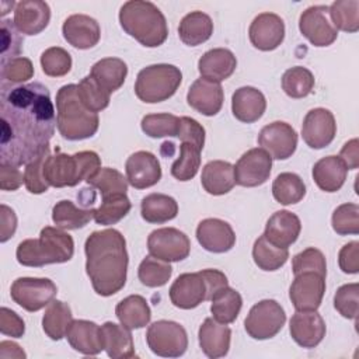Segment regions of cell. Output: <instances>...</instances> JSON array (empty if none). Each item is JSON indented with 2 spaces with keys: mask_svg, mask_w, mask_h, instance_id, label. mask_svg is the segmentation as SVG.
<instances>
[{
  "mask_svg": "<svg viewBox=\"0 0 359 359\" xmlns=\"http://www.w3.org/2000/svg\"><path fill=\"white\" fill-rule=\"evenodd\" d=\"M313 180L324 192H337L345 184L348 168L339 156H327L313 165Z\"/></svg>",
  "mask_w": 359,
  "mask_h": 359,
  "instance_id": "31",
  "label": "cell"
},
{
  "mask_svg": "<svg viewBox=\"0 0 359 359\" xmlns=\"http://www.w3.org/2000/svg\"><path fill=\"white\" fill-rule=\"evenodd\" d=\"M338 264L341 271L345 273L359 272V243L358 241H351L339 250Z\"/></svg>",
  "mask_w": 359,
  "mask_h": 359,
  "instance_id": "59",
  "label": "cell"
},
{
  "mask_svg": "<svg viewBox=\"0 0 359 359\" xmlns=\"http://www.w3.org/2000/svg\"><path fill=\"white\" fill-rule=\"evenodd\" d=\"M0 163L22 165L50 150L56 115L49 90L38 83L1 84Z\"/></svg>",
  "mask_w": 359,
  "mask_h": 359,
  "instance_id": "1",
  "label": "cell"
},
{
  "mask_svg": "<svg viewBox=\"0 0 359 359\" xmlns=\"http://www.w3.org/2000/svg\"><path fill=\"white\" fill-rule=\"evenodd\" d=\"M182 81L181 70L168 63L143 67L135 81L136 97L147 104H157L171 98Z\"/></svg>",
  "mask_w": 359,
  "mask_h": 359,
  "instance_id": "7",
  "label": "cell"
},
{
  "mask_svg": "<svg viewBox=\"0 0 359 359\" xmlns=\"http://www.w3.org/2000/svg\"><path fill=\"white\" fill-rule=\"evenodd\" d=\"M248 36L254 48L264 52L273 50L285 39V22L275 13H261L250 24Z\"/></svg>",
  "mask_w": 359,
  "mask_h": 359,
  "instance_id": "17",
  "label": "cell"
},
{
  "mask_svg": "<svg viewBox=\"0 0 359 359\" xmlns=\"http://www.w3.org/2000/svg\"><path fill=\"white\" fill-rule=\"evenodd\" d=\"M266 109L264 94L251 86L237 88L231 97V111L236 119L244 123L257 122Z\"/></svg>",
  "mask_w": 359,
  "mask_h": 359,
  "instance_id": "28",
  "label": "cell"
},
{
  "mask_svg": "<svg viewBox=\"0 0 359 359\" xmlns=\"http://www.w3.org/2000/svg\"><path fill=\"white\" fill-rule=\"evenodd\" d=\"M32 76L34 66L28 57L17 56L1 62V84H21L32 79Z\"/></svg>",
  "mask_w": 359,
  "mask_h": 359,
  "instance_id": "52",
  "label": "cell"
},
{
  "mask_svg": "<svg viewBox=\"0 0 359 359\" xmlns=\"http://www.w3.org/2000/svg\"><path fill=\"white\" fill-rule=\"evenodd\" d=\"M0 356L3 359L6 358H18V359H24L27 355L25 352L20 348V345H17L15 342L11 341H1L0 342Z\"/></svg>",
  "mask_w": 359,
  "mask_h": 359,
  "instance_id": "64",
  "label": "cell"
},
{
  "mask_svg": "<svg viewBox=\"0 0 359 359\" xmlns=\"http://www.w3.org/2000/svg\"><path fill=\"white\" fill-rule=\"evenodd\" d=\"M0 332L13 338H21L25 332L24 320L7 307L0 309Z\"/></svg>",
  "mask_w": 359,
  "mask_h": 359,
  "instance_id": "58",
  "label": "cell"
},
{
  "mask_svg": "<svg viewBox=\"0 0 359 359\" xmlns=\"http://www.w3.org/2000/svg\"><path fill=\"white\" fill-rule=\"evenodd\" d=\"M299 29L314 46H330L338 36L337 28L328 17V6H310L299 18Z\"/></svg>",
  "mask_w": 359,
  "mask_h": 359,
  "instance_id": "13",
  "label": "cell"
},
{
  "mask_svg": "<svg viewBox=\"0 0 359 359\" xmlns=\"http://www.w3.org/2000/svg\"><path fill=\"white\" fill-rule=\"evenodd\" d=\"M50 150L42 153L39 157H36L35 160H32L31 163H28L25 165V171H24V185L28 189V192L39 195L43 194L49 189V184L45 180V174H43V164L46 157L50 154Z\"/></svg>",
  "mask_w": 359,
  "mask_h": 359,
  "instance_id": "54",
  "label": "cell"
},
{
  "mask_svg": "<svg viewBox=\"0 0 359 359\" xmlns=\"http://www.w3.org/2000/svg\"><path fill=\"white\" fill-rule=\"evenodd\" d=\"M289 331L293 341L302 348H316L325 337V323L314 311H296L289 321Z\"/></svg>",
  "mask_w": 359,
  "mask_h": 359,
  "instance_id": "21",
  "label": "cell"
},
{
  "mask_svg": "<svg viewBox=\"0 0 359 359\" xmlns=\"http://www.w3.org/2000/svg\"><path fill=\"white\" fill-rule=\"evenodd\" d=\"M325 293V276L306 271L294 275L289 287V299L296 311H314L321 306Z\"/></svg>",
  "mask_w": 359,
  "mask_h": 359,
  "instance_id": "12",
  "label": "cell"
},
{
  "mask_svg": "<svg viewBox=\"0 0 359 359\" xmlns=\"http://www.w3.org/2000/svg\"><path fill=\"white\" fill-rule=\"evenodd\" d=\"M100 328L102 346L109 358L129 359L136 356L133 338L129 328L112 321L104 323Z\"/></svg>",
  "mask_w": 359,
  "mask_h": 359,
  "instance_id": "30",
  "label": "cell"
},
{
  "mask_svg": "<svg viewBox=\"0 0 359 359\" xmlns=\"http://www.w3.org/2000/svg\"><path fill=\"white\" fill-rule=\"evenodd\" d=\"M198 338L202 352L208 358L217 359L229 353L231 330L227 324H222L213 317H208L199 327Z\"/></svg>",
  "mask_w": 359,
  "mask_h": 359,
  "instance_id": "25",
  "label": "cell"
},
{
  "mask_svg": "<svg viewBox=\"0 0 359 359\" xmlns=\"http://www.w3.org/2000/svg\"><path fill=\"white\" fill-rule=\"evenodd\" d=\"M94 208L83 209L72 201H59L52 209V220L56 227L63 230H77L84 227L94 219Z\"/></svg>",
  "mask_w": 359,
  "mask_h": 359,
  "instance_id": "39",
  "label": "cell"
},
{
  "mask_svg": "<svg viewBox=\"0 0 359 359\" xmlns=\"http://www.w3.org/2000/svg\"><path fill=\"white\" fill-rule=\"evenodd\" d=\"M171 275H172V268L170 262L161 261L151 255L146 257L137 268L139 280L142 282V285L147 287L164 286L170 280Z\"/></svg>",
  "mask_w": 359,
  "mask_h": 359,
  "instance_id": "45",
  "label": "cell"
},
{
  "mask_svg": "<svg viewBox=\"0 0 359 359\" xmlns=\"http://www.w3.org/2000/svg\"><path fill=\"white\" fill-rule=\"evenodd\" d=\"M199 272L203 276L208 286V300H210L217 290L229 285L227 276L219 269H202Z\"/></svg>",
  "mask_w": 359,
  "mask_h": 359,
  "instance_id": "61",
  "label": "cell"
},
{
  "mask_svg": "<svg viewBox=\"0 0 359 359\" xmlns=\"http://www.w3.org/2000/svg\"><path fill=\"white\" fill-rule=\"evenodd\" d=\"M258 144L275 160L289 158L297 147V133L286 122L275 121L265 125L258 135Z\"/></svg>",
  "mask_w": 359,
  "mask_h": 359,
  "instance_id": "15",
  "label": "cell"
},
{
  "mask_svg": "<svg viewBox=\"0 0 359 359\" xmlns=\"http://www.w3.org/2000/svg\"><path fill=\"white\" fill-rule=\"evenodd\" d=\"M282 88L290 98H304L314 88V76L303 66L290 67L282 76Z\"/></svg>",
  "mask_w": 359,
  "mask_h": 359,
  "instance_id": "44",
  "label": "cell"
},
{
  "mask_svg": "<svg viewBox=\"0 0 359 359\" xmlns=\"http://www.w3.org/2000/svg\"><path fill=\"white\" fill-rule=\"evenodd\" d=\"M126 180L136 189H144L156 185L161 178L158 158L146 150L130 154L125 163Z\"/></svg>",
  "mask_w": 359,
  "mask_h": 359,
  "instance_id": "19",
  "label": "cell"
},
{
  "mask_svg": "<svg viewBox=\"0 0 359 359\" xmlns=\"http://www.w3.org/2000/svg\"><path fill=\"white\" fill-rule=\"evenodd\" d=\"M0 219H1V233H0V241L6 243L8 238H11L17 229V216L11 208L1 203L0 206Z\"/></svg>",
  "mask_w": 359,
  "mask_h": 359,
  "instance_id": "62",
  "label": "cell"
},
{
  "mask_svg": "<svg viewBox=\"0 0 359 359\" xmlns=\"http://www.w3.org/2000/svg\"><path fill=\"white\" fill-rule=\"evenodd\" d=\"M41 66L46 76L62 77L66 76L72 69V56L66 49L60 46H52L42 52Z\"/></svg>",
  "mask_w": 359,
  "mask_h": 359,
  "instance_id": "50",
  "label": "cell"
},
{
  "mask_svg": "<svg viewBox=\"0 0 359 359\" xmlns=\"http://www.w3.org/2000/svg\"><path fill=\"white\" fill-rule=\"evenodd\" d=\"M87 184L95 188L101 194V198H104L114 194H126L129 182L118 170L101 167L90 180H87Z\"/></svg>",
  "mask_w": 359,
  "mask_h": 359,
  "instance_id": "46",
  "label": "cell"
},
{
  "mask_svg": "<svg viewBox=\"0 0 359 359\" xmlns=\"http://www.w3.org/2000/svg\"><path fill=\"white\" fill-rule=\"evenodd\" d=\"M77 94L84 107L93 112H100L109 105V93L105 91L91 76H86L77 84Z\"/></svg>",
  "mask_w": 359,
  "mask_h": 359,
  "instance_id": "49",
  "label": "cell"
},
{
  "mask_svg": "<svg viewBox=\"0 0 359 359\" xmlns=\"http://www.w3.org/2000/svg\"><path fill=\"white\" fill-rule=\"evenodd\" d=\"M328 15L332 25L345 32H356L359 29V1L337 0L328 7Z\"/></svg>",
  "mask_w": 359,
  "mask_h": 359,
  "instance_id": "43",
  "label": "cell"
},
{
  "mask_svg": "<svg viewBox=\"0 0 359 359\" xmlns=\"http://www.w3.org/2000/svg\"><path fill=\"white\" fill-rule=\"evenodd\" d=\"M335 310L348 320H355L359 310V285L346 283L337 289L334 296Z\"/></svg>",
  "mask_w": 359,
  "mask_h": 359,
  "instance_id": "53",
  "label": "cell"
},
{
  "mask_svg": "<svg viewBox=\"0 0 359 359\" xmlns=\"http://www.w3.org/2000/svg\"><path fill=\"white\" fill-rule=\"evenodd\" d=\"M98 114L87 109L77 94V84L62 86L56 93V126L63 139L84 140L98 130Z\"/></svg>",
  "mask_w": 359,
  "mask_h": 359,
  "instance_id": "5",
  "label": "cell"
},
{
  "mask_svg": "<svg viewBox=\"0 0 359 359\" xmlns=\"http://www.w3.org/2000/svg\"><path fill=\"white\" fill-rule=\"evenodd\" d=\"M132 209L126 194H114L104 196L101 205L94 210V220L101 226H111L122 220Z\"/></svg>",
  "mask_w": 359,
  "mask_h": 359,
  "instance_id": "41",
  "label": "cell"
},
{
  "mask_svg": "<svg viewBox=\"0 0 359 359\" xmlns=\"http://www.w3.org/2000/svg\"><path fill=\"white\" fill-rule=\"evenodd\" d=\"M50 20V8L42 0H22L14 8V24L21 34L36 35L42 32Z\"/></svg>",
  "mask_w": 359,
  "mask_h": 359,
  "instance_id": "24",
  "label": "cell"
},
{
  "mask_svg": "<svg viewBox=\"0 0 359 359\" xmlns=\"http://www.w3.org/2000/svg\"><path fill=\"white\" fill-rule=\"evenodd\" d=\"M140 213L147 223L161 224L178 215V203L165 194H149L142 199Z\"/></svg>",
  "mask_w": 359,
  "mask_h": 359,
  "instance_id": "36",
  "label": "cell"
},
{
  "mask_svg": "<svg viewBox=\"0 0 359 359\" xmlns=\"http://www.w3.org/2000/svg\"><path fill=\"white\" fill-rule=\"evenodd\" d=\"M170 300L182 310L195 309L208 300V286L201 272L181 273L170 287Z\"/></svg>",
  "mask_w": 359,
  "mask_h": 359,
  "instance_id": "18",
  "label": "cell"
},
{
  "mask_svg": "<svg viewBox=\"0 0 359 359\" xmlns=\"http://www.w3.org/2000/svg\"><path fill=\"white\" fill-rule=\"evenodd\" d=\"M223 100L224 94L220 83L203 77L196 79L187 94L188 105L205 116L216 115L223 107Z\"/></svg>",
  "mask_w": 359,
  "mask_h": 359,
  "instance_id": "23",
  "label": "cell"
},
{
  "mask_svg": "<svg viewBox=\"0 0 359 359\" xmlns=\"http://www.w3.org/2000/svg\"><path fill=\"white\" fill-rule=\"evenodd\" d=\"M332 229L339 236L358 234L359 233V206L356 203L339 205L331 217Z\"/></svg>",
  "mask_w": 359,
  "mask_h": 359,
  "instance_id": "51",
  "label": "cell"
},
{
  "mask_svg": "<svg viewBox=\"0 0 359 359\" xmlns=\"http://www.w3.org/2000/svg\"><path fill=\"white\" fill-rule=\"evenodd\" d=\"M73 321L72 309L67 303L62 300L53 299L45 310L42 317V328L43 332L52 341H60L66 337V332Z\"/></svg>",
  "mask_w": 359,
  "mask_h": 359,
  "instance_id": "37",
  "label": "cell"
},
{
  "mask_svg": "<svg viewBox=\"0 0 359 359\" xmlns=\"http://www.w3.org/2000/svg\"><path fill=\"white\" fill-rule=\"evenodd\" d=\"M210 302V313L213 318L222 324L234 323L243 307L241 294L229 285L217 290Z\"/></svg>",
  "mask_w": 359,
  "mask_h": 359,
  "instance_id": "38",
  "label": "cell"
},
{
  "mask_svg": "<svg viewBox=\"0 0 359 359\" xmlns=\"http://www.w3.org/2000/svg\"><path fill=\"white\" fill-rule=\"evenodd\" d=\"M142 130L150 137L177 136L180 130V118L172 114H149L142 118Z\"/></svg>",
  "mask_w": 359,
  "mask_h": 359,
  "instance_id": "48",
  "label": "cell"
},
{
  "mask_svg": "<svg viewBox=\"0 0 359 359\" xmlns=\"http://www.w3.org/2000/svg\"><path fill=\"white\" fill-rule=\"evenodd\" d=\"M177 137H180L181 142L191 143L195 147H198L201 151L205 146V128L194 118L189 116H181L180 118V130Z\"/></svg>",
  "mask_w": 359,
  "mask_h": 359,
  "instance_id": "57",
  "label": "cell"
},
{
  "mask_svg": "<svg viewBox=\"0 0 359 359\" xmlns=\"http://www.w3.org/2000/svg\"><path fill=\"white\" fill-rule=\"evenodd\" d=\"M101 168V158L93 150L74 154L57 151L48 156L43 164L45 180L50 187H76L81 181L90 180Z\"/></svg>",
  "mask_w": 359,
  "mask_h": 359,
  "instance_id": "6",
  "label": "cell"
},
{
  "mask_svg": "<svg viewBox=\"0 0 359 359\" xmlns=\"http://www.w3.org/2000/svg\"><path fill=\"white\" fill-rule=\"evenodd\" d=\"M339 158L345 163L348 170H356L359 167V142L352 139L344 144L339 153Z\"/></svg>",
  "mask_w": 359,
  "mask_h": 359,
  "instance_id": "63",
  "label": "cell"
},
{
  "mask_svg": "<svg viewBox=\"0 0 359 359\" xmlns=\"http://www.w3.org/2000/svg\"><path fill=\"white\" fill-rule=\"evenodd\" d=\"M115 314L119 323L129 330L143 328L151 318L147 300L140 294H130L122 299L115 307Z\"/></svg>",
  "mask_w": 359,
  "mask_h": 359,
  "instance_id": "33",
  "label": "cell"
},
{
  "mask_svg": "<svg viewBox=\"0 0 359 359\" xmlns=\"http://www.w3.org/2000/svg\"><path fill=\"white\" fill-rule=\"evenodd\" d=\"M213 34L212 18L202 11L188 13L178 25L180 39L188 46H198L206 42Z\"/></svg>",
  "mask_w": 359,
  "mask_h": 359,
  "instance_id": "35",
  "label": "cell"
},
{
  "mask_svg": "<svg viewBox=\"0 0 359 359\" xmlns=\"http://www.w3.org/2000/svg\"><path fill=\"white\" fill-rule=\"evenodd\" d=\"M22 36L17 29L14 21H1V62L17 57L21 53Z\"/></svg>",
  "mask_w": 359,
  "mask_h": 359,
  "instance_id": "56",
  "label": "cell"
},
{
  "mask_svg": "<svg viewBox=\"0 0 359 359\" xmlns=\"http://www.w3.org/2000/svg\"><path fill=\"white\" fill-rule=\"evenodd\" d=\"M66 338L70 346L83 355L94 356L104 351L101 328L93 321L73 320L66 332Z\"/></svg>",
  "mask_w": 359,
  "mask_h": 359,
  "instance_id": "29",
  "label": "cell"
},
{
  "mask_svg": "<svg viewBox=\"0 0 359 359\" xmlns=\"http://www.w3.org/2000/svg\"><path fill=\"white\" fill-rule=\"evenodd\" d=\"M57 287L48 278H17L11 287L10 296L20 307L35 313L48 306L56 296Z\"/></svg>",
  "mask_w": 359,
  "mask_h": 359,
  "instance_id": "10",
  "label": "cell"
},
{
  "mask_svg": "<svg viewBox=\"0 0 359 359\" xmlns=\"http://www.w3.org/2000/svg\"><path fill=\"white\" fill-rule=\"evenodd\" d=\"M289 258V250L273 245L266 237L259 236L252 247V259L262 271H276L282 268Z\"/></svg>",
  "mask_w": 359,
  "mask_h": 359,
  "instance_id": "40",
  "label": "cell"
},
{
  "mask_svg": "<svg viewBox=\"0 0 359 359\" xmlns=\"http://www.w3.org/2000/svg\"><path fill=\"white\" fill-rule=\"evenodd\" d=\"M147 250L154 258L178 262L189 255L191 241L185 233L175 227H161L149 234Z\"/></svg>",
  "mask_w": 359,
  "mask_h": 359,
  "instance_id": "11",
  "label": "cell"
},
{
  "mask_svg": "<svg viewBox=\"0 0 359 359\" xmlns=\"http://www.w3.org/2000/svg\"><path fill=\"white\" fill-rule=\"evenodd\" d=\"M272 157L261 147L247 150L234 165L237 185L252 188L262 185L271 175Z\"/></svg>",
  "mask_w": 359,
  "mask_h": 359,
  "instance_id": "14",
  "label": "cell"
},
{
  "mask_svg": "<svg viewBox=\"0 0 359 359\" xmlns=\"http://www.w3.org/2000/svg\"><path fill=\"white\" fill-rule=\"evenodd\" d=\"M24 182V175L18 165L0 163V188L3 191H15Z\"/></svg>",
  "mask_w": 359,
  "mask_h": 359,
  "instance_id": "60",
  "label": "cell"
},
{
  "mask_svg": "<svg viewBox=\"0 0 359 359\" xmlns=\"http://www.w3.org/2000/svg\"><path fill=\"white\" fill-rule=\"evenodd\" d=\"M300 230L302 223L294 213L289 210H278L268 219L264 236L273 245L287 248L297 240Z\"/></svg>",
  "mask_w": 359,
  "mask_h": 359,
  "instance_id": "26",
  "label": "cell"
},
{
  "mask_svg": "<svg viewBox=\"0 0 359 359\" xmlns=\"http://www.w3.org/2000/svg\"><path fill=\"white\" fill-rule=\"evenodd\" d=\"M196 240L206 251L223 254L234 247L236 234L227 222L208 217L199 222L196 227Z\"/></svg>",
  "mask_w": 359,
  "mask_h": 359,
  "instance_id": "20",
  "label": "cell"
},
{
  "mask_svg": "<svg viewBox=\"0 0 359 359\" xmlns=\"http://www.w3.org/2000/svg\"><path fill=\"white\" fill-rule=\"evenodd\" d=\"M128 66L119 57H104L93 65L90 76L109 94L119 90L126 79Z\"/></svg>",
  "mask_w": 359,
  "mask_h": 359,
  "instance_id": "34",
  "label": "cell"
},
{
  "mask_svg": "<svg viewBox=\"0 0 359 359\" xmlns=\"http://www.w3.org/2000/svg\"><path fill=\"white\" fill-rule=\"evenodd\" d=\"M237 67V59L230 49L226 48H213L205 52L199 62L198 70L201 77L220 83L229 79Z\"/></svg>",
  "mask_w": 359,
  "mask_h": 359,
  "instance_id": "27",
  "label": "cell"
},
{
  "mask_svg": "<svg viewBox=\"0 0 359 359\" xmlns=\"http://www.w3.org/2000/svg\"><path fill=\"white\" fill-rule=\"evenodd\" d=\"M292 271L294 275L306 271H314L327 276V262L324 254L314 248L309 247L302 252L296 254L292 259Z\"/></svg>",
  "mask_w": 359,
  "mask_h": 359,
  "instance_id": "55",
  "label": "cell"
},
{
  "mask_svg": "<svg viewBox=\"0 0 359 359\" xmlns=\"http://www.w3.org/2000/svg\"><path fill=\"white\" fill-rule=\"evenodd\" d=\"M201 184L210 195H224L236 185L234 165L223 160H212L202 168Z\"/></svg>",
  "mask_w": 359,
  "mask_h": 359,
  "instance_id": "32",
  "label": "cell"
},
{
  "mask_svg": "<svg viewBox=\"0 0 359 359\" xmlns=\"http://www.w3.org/2000/svg\"><path fill=\"white\" fill-rule=\"evenodd\" d=\"M272 195L280 205H293L306 195L303 180L294 172H280L272 184Z\"/></svg>",
  "mask_w": 359,
  "mask_h": 359,
  "instance_id": "42",
  "label": "cell"
},
{
  "mask_svg": "<svg viewBox=\"0 0 359 359\" xmlns=\"http://www.w3.org/2000/svg\"><path fill=\"white\" fill-rule=\"evenodd\" d=\"M201 167V150L191 143L182 142L180 157L171 165V175L178 181L192 180Z\"/></svg>",
  "mask_w": 359,
  "mask_h": 359,
  "instance_id": "47",
  "label": "cell"
},
{
  "mask_svg": "<svg viewBox=\"0 0 359 359\" xmlns=\"http://www.w3.org/2000/svg\"><path fill=\"white\" fill-rule=\"evenodd\" d=\"M337 123L332 112L327 108L310 109L302 125V137L311 149H324L335 137Z\"/></svg>",
  "mask_w": 359,
  "mask_h": 359,
  "instance_id": "16",
  "label": "cell"
},
{
  "mask_svg": "<svg viewBox=\"0 0 359 359\" xmlns=\"http://www.w3.org/2000/svg\"><path fill=\"white\" fill-rule=\"evenodd\" d=\"M122 29L140 45L157 48L168 36V27L164 14L151 1L129 0L119 10Z\"/></svg>",
  "mask_w": 359,
  "mask_h": 359,
  "instance_id": "3",
  "label": "cell"
},
{
  "mask_svg": "<svg viewBox=\"0 0 359 359\" xmlns=\"http://www.w3.org/2000/svg\"><path fill=\"white\" fill-rule=\"evenodd\" d=\"M86 272L97 294L108 297L126 283L129 257L126 240L116 229L93 231L86 243Z\"/></svg>",
  "mask_w": 359,
  "mask_h": 359,
  "instance_id": "2",
  "label": "cell"
},
{
  "mask_svg": "<svg viewBox=\"0 0 359 359\" xmlns=\"http://www.w3.org/2000/svg\"><path fill=\"white\" fill-rule=\"evenodd\" d=\"M286 314L283 307L272 299L255 303L244 320L247 334L258 341L273 338L285 325Z\"/></svg>",
  "mask_w": 359,
  "mask_h": 359,
  "instance_id": "9",
  "label": "cell"
},
{
  "mask_svg": "<svg viewBox=\"0 0 359 359\" xmlns=\"http://www.w3.org/2000/svg\"><path fill=\"white\" fill-rule=\"evenodd\" d=\"M74 254L73 237L63 229L46 226L38 238H27L17 247V261L24 266L39 268L49 264H63Z\"/></svg>",
  "mask_w": 359,
  "mask_h": 359,
  "instance_id": "4",
  "label": "cell"
},
{
  "mask_svg": "<svg viewBox=\"0 0 359 359\" xmlns=\"http://www.w3.org/2000/svg\"><path fill=\"white\" fill-rule=\"evenodd\" d=\"M146 341L150 351L163 358H180L188 348L185 328L175 321L158 320L149 325Z\"/></svg>",
  "mask_w": 359,
  "mask_h": 359,
  "instance_id": "8",
  "label": "cell"
},
{
  "mask_svg": "<svg viewBox=\"0 0 359 359\" xmlns=\"http://www.w3.org/2000/svg\"><path fill=\"white\" fill-rule=\"evenodd\" d=\"M63 38L77 49L94 48L101 38V28L97 20L86 14H73L62 25Z\"/></svg>",
  "mask_w": 359,
  "mask_h": 359,
  "instance_id": "22",
  "label": "cell"
}]
</instances>
